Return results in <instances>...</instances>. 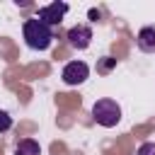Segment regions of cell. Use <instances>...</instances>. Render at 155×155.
<instances>
[{
	"mask_svg": "<svg viewBox=\"0 0 155 155\" xmlns=\"http://www.w3.org/2000/svg\"><path fill=\"white\" fill-rule=\"evenodd\" d=\"M61 78H63L65 85H82V82L90 78V68H87V63H82V61H70V63H65Z\"/></svg>",
	"mask_w": 155,
	"mask_h": 155,
	"instance_id": "3",
	"label": "cell"
},
{
	"mask_svg": "<svg viewBox=\"0 0 155 155\" xmlns=\"http://www.w3.org/2000/svg\"><path fill=\"white\" fill-rule=\"evenodd\" d=\"M114 65H116V58H111V56H107V58H104V61H102V63L97 65V70H99V73H107V70H111Z\"/></svg>",
	"mask_w": 155,
	"mask_h": 155,
	"instance_id": "9",
	"label": "cell"
},
{
	"mask_svg": "<svg viewBox=\"0 0 155 155\" xmlns=\"http://www.w3.org/2000/svg\"><path fill=\"white\" fill-rule=\"evenodd\" d=\"M90 19L97 22V19H99V10H90Z\"/></svg>",
	"mask_w": 155,
	"mask_h": 155,
	"instance_id": "11",
	"label": "cell"
},
{
	"mask_svg": "<svg viewBox=\"0 0 155 155\" xmlns=\"http://www.w3.org/2000/svg\"><path fill=\"white\" fill-rule=\"evenodd\" d=\"M136 41H138V48H140V51L153 53V51H155V27H143V29L138 31Z\"/></svg>",
	"mask_w": 155,
	"mask_h": 155,
	"instance_id": "6",
	"label": "cell"
},
{
	"mask_svg": "<svg viewBox=\"0 0 155 155\" xmlns=\"http://www.w3.org/2000/svg\"><path fill=\"white\" fill-rule=\"evenodd\" d=\"M92 119L104 126V128H111L121 121V107L114 102V99H97L94 107H92Z\"/></svg>",
	"mask_w": 155,
	"mask_h": 155,
	"instance_id": "2",
	"label": "cell"
},
{
	"mask_svg": "<svg viewBox=\"0 0 155 155\" xmlns=\"http://www.w3.org/2000/svg\"><path fill=\"white\" fill-rule=\"evenodd\" d=\"M90 41H92V29H90L87 24H75V27L68 29V44H70L73 48L85 51V48L90 46Z\"/></svg>",
	"mask_w": 155,
	"mask_h": 155,
	"instance_id": "5",
	"label": "cell"
},
{
	"mask_svg": "<svg viewBox=\"0 0 155 155\" xmlns=\"http://www.w3.org/2000/svg\"><path fill=\"white\" fill-rule=\"evenodd\" d=\"M136 155H155V140L143 143V145L138 148V153H136Z\"/></svg>",
	"mask_w": 155,
	"mask_h": 155,
	"instance_id": "10",
	"label": "cell"
},
{
	"mask_svg": "<svg viewBox=\"0 0 155 155\" xmlns=\"http://www.w3.org/2000/svg\"><path fill=\"white\" fill-rule=\"evenodd\" d=\"M10 128H12V116L7 111H0V133H5Z\"/></svg>",
	"mask_w": 155,
	"mask_h": 155,
	"instance_id": "8",
	"label": "cell"
},
{
	"mask_svg": "<svg viewBox=\"0 0 155 155\" xmlns=\"http://www.w3.org/2000/svg\"><path fill=\"white\" fill-rule=\"evenodd\" d=\"M15 155H41V145H39L34 138H24V140L17 143Z\"/></svg>",
	"mask_w": 155,
	"mask_h": 155,
	"instance_id": "7",
	"label": "cell"
},
{
	"mask_svg": "<svg viewBox=\"0 0 155 155\" xmlns=\"http://www.w3.org/2000/svg\"><path fill=\"white\" fill-rule=\"evenodd\" d=\"M22 34H24L27 46L34 48V51H46L51 46V41H53V29L48 24H44L41 19H36V17H31V19L24 22Z\"/></svg>",
	"mask_w": 155,
	"mask_h": 155,
	"instance_id": "1",
	"label": "cell"
},
{
	"mask_svg": "<svg viewBox=\"0 0 155 155\" xmlns=\"http://www.w3.org/2000/svg\"><path fill=\"white\" fill-rule=\"evenodd\" d=\"M65 12H68V5H65V2H51V5L39 7L36 19H41V22H44V24H48V27H58V24L63 22Z\"/></svg>",
	"mask_w": 155,
	"mask_h": 155,
	"instance_id": "4",
	"label": "cell"
}]
</instances>
